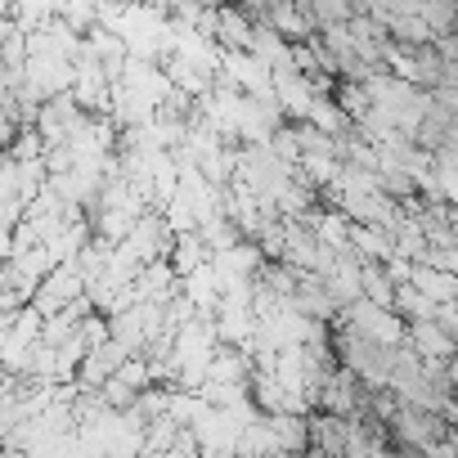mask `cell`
<instances>
[{
  "label": "cell",
  "instance_id": "cell-1",
  "mask_svg": "<svg viewBox=\"0 0 458 458\" xmlns=\"http://www.w3.org/2000/svg\"><path fill=\"white\" fill-rule=\"evenodd\" d=\"M454 68L458 64H449L440 46H395V59H391V72L404 77L409 86L427 90V95L445 90L454 81Z\"/></svg>",
  "mask_w": 458,
  "mask_h": 458
},
{
  "label": "cell",
  "instance_id": "cell-2",
  "mask_svg": "<svg viewBox=\"0 0 458 458\" xmlns=\"http://www.w3.org/2000/svg\"><path fill=\"white\" fill-rule=\"evenodd\" d=\"M297 10L306 14L315 32H328V28H351L355 19H364L369 0H297Z\"/></svg>",
  "mask_w": 458,
  "mask_h": 458
},
{
  "label": "cell",
  "instance_id": "cell-3",
  "mask_svg": "<svg viewBox=\"0 0 458 458\" xmlns=\"http://www.w3.org/2000/svg\"><path fill=\"white\" fill-rule=\"evenodd\" d=\"M454 37H458V32H454Z\"/></svg>",
  "mask_w": 458,
  "mask_h": 458
}]
</instances>
